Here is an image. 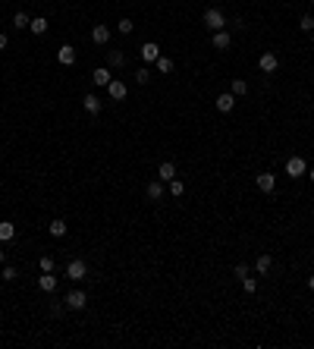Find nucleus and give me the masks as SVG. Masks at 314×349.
I'll return each mask as SVG.
<instances>
[{"instance_id":"1","label":"nucleus","mask_w":314,"mask_h":349,"mask_svg":"<svg viewBox=\"0 0 314 349\" xmlns=\"http://www.w3.org/2000/svg\"><path fill=\"white\" fill-rule=\"evenodd\" d=\"M205 25H208L210 32H220V29L226 25V16L220 13L217 6H210V10H205Z\"/></svg>"},{"instance_id":"2","label":"nucleus","mask_w":314,"mask_h":349,"mask_svg":"<svg viewBox=\"0 0 314 349\" xmlns=\"http://www.w3.org/2000/svg\"><path fill=\"white\" fill-rule=\"evenodd\" d=\"M308 173V164H305V157H289L286 160V176H292V180H299V176H305Z\"/></svg>"},{"instance_id":"3","label":"nucleus","mask_w":314,"mask_h":349,"mask_svg":"<svg viewBox=\"0 0 314 349\" xmlns=\"http://www.w3.org/2000/svg\"><path fill=\"white\" fill-rule=\"evenodd\" d=\"M66 277L70 280H85L88 277V265H85L82 258H72L70 265H66Z\"/></svg>"},{"instance_id":"4","label":"nucleus","mask_w":314,"mask_h":349,"mask_svg":"<svg viewBox=\"0 0 314 349\" xmlns=\"http://www.w3.org/2000/svg\"><path fill=\"white\" fill-rule=\"evenodd\" d=\"M66 309H72V311H82L85 305H88V296L82 293V289H72V293H66Z\"/></svg>"},{"instance_id":"5","label":"nucleus","mask_w":314,"mask_h":349,"mask_svg":"<svg viewBox=\"0 0 314 349\" xmlns=\"http://www.w3.org/2000/svg\"><path fill=\"white\" fill-rule=\"evenodd\" d=\"M258 66H261V73H277V66H279V57L274 54V50H264V54L258 57Z\"/></svg>"},{"instance_id":"6","label":"nucleus","mask_w":314,"mask_h":349,"mask_svg":"<svg viewBox=\"0 0 314 349\" xmlns=\"http://www.w3.org/2000/svg\"><path fill=\"white\" fill-rule=\"evenodd\" d=\"M126 91H129V88H126V82H120V79H110L107 82V98L110 101H123Z\"/></svg>"},{"instance_id":"7","label":"nucleus","mask_w":314,"mask_h":349,"mask_svg":"<svg viewBox=\"0 0 314 349\" xmlns=\"http://www.w3.org/2000/svg\"><path fill=\"white\" fill-rule=\"evenodd\" d=\"M38 286L44 289V293H54V289H57V274H54V271H41Z\"/></svg>"},{"instance_id":"8","label":"nucleus","mask_w":314,"mask_h":349,"mask_svg":"<svg viewBox=\"0 0 314 349\" xmlns=\"http://www.w3.org/2000/svg\"><path fill=\"white\" fill-rule=\"evenodd\" d=\"M233 107H236V95H233V91H223V95H217V110H220V114H230Z\"/></svg>"},{"instance_id":"9","label":"nucleus","mask_w":314,"mask_h":349,"mask_svg":"<svg viewBox=\"0 0 314 349\" xmlns=\"http://www.w3.org/2000/svg\"><path fill=\"white\" fill-rule=\"evenodd\" d=\"M57 60H60V66H72L75 63V47L72 44H63L60 50H57Z\"/></svg>"},{"instance_id":"10","label":"nucleus","mask_w":314,"mask_h":349,"mask_svg":"<svg viewBox=\"0 0 314 349\" xmlns=\"http://www.w3.org/2000/svg\"><path fill=\"white\" fill-rule=\"evenodd\" d=\"M110 35H113V32H110L107 25H95V29H91V41H95V44H110Z\"/></svg>"},{"instance_id":"11","label":"nucleus","mask_w":314,"mask_h":349,"mask_svg":"<svg viewBox=\"0 0 314 349\" xmlns=\"http://www.w3.org/2000/svg\"><path fill=\"white\" fill-rule=\"evenodd\" d=\"M82 107L88 110L91 116H95V114H101V107H104V101H101L98 95H85V98H82Z\"/></svg>"},{"instance_id":"12","label":"nucleus","mask_w":314,"mask_h":349,"mask_svg":"<svg viewBox=\"0 0 314 349\" xmlns=\"http://www.w3.org/2000/svg\"><path fill=\"white\" fill-rule=\"evenodd\" d=\"M157 180H160V183H170V180H176V164H170V160H164V164L157 167Z\"/></svg>"},{"instance_id":"13","label":"nucleus","mask_w":314,"mask_h":349,"mask_svg":"<svg viewBox=\"0 0 314 349\" xmlns=\"http://www.w3.org/2000/svg\"><path fill=\"white\" fill-rule=\"evenodd\" d=\"M157 57H160V47L154 44V41H148V44H141V60H145V63H154Z\"/></svg>"},{"instance_id":"14","label":"nucleus","mask_w":314,"mask_h":349,"mask_svg":"<svg viewBox=\"0 0 314 349\" xmlns=\"http://www.w3.org/2000/svg\"><path fill=\"white\" fill-rule=\"evenodd\" d=\"M110 79H113V76H110V70H107V66H98V70L91 73V82H95V85H101V88H107V82H110Z\"/></svg>"},{"instance_id":"15","label":"nucleus","mask_w":314,"mask_h":349,"mask_svg":"<svg viewBox=\"0 0 314 349\" xmlns=\"http://www.w3.org/2000/svg\"><path fill=\"white\" fill-rule=\"evenodd\" d=\"M274 186H277V176H274V173H261V176H258V189L264 192V195L274 192Z\"/></svg>"},{"instance_id":"16","label":"nucleus","mask_w":314,"mask_h":349,"mask_svg":"<svg viewBox=\"0 0 314 349\" xmlns=\"http://www.w3.org/2000/svg\"><path fill=\"white\" fill-rule=\"evenodd\" d=\"M66 230H70V227H66V220H60V217H57V220H50L47 233L54 236V239H63V236H66Z\"/></svg>"},{"instance_id":"17","label":"nucleus","mask_w":314,"mask_h":349,"mask_svg":"<svg viewBox=\"0 0 314 349\" xmlns=\"http://www.w3.org/2000/svg\"><path fill=\"white\" fill-rule=\"evenodd\" d=\"M230 44H233V35H230V32H223V29L214 32V47H217V50H226Z\"/></svg>"},{"instance_id":"18","label":"nucleus","mask_w":314,"mask_h":349,"mask_svg":"<svg viewBox=\"0 0 314 349\" xmlns=\"http://www.w3.org/2000/svg\"><path fill=\"white\" fill-rule=\"evenodd\" d=\"M145 192H148V198H151V201H160V198H164V183H160V180H151Z\"/></svg>"},{"instance_id":"19","label":"nucleus","mask_w":314,"mask_h":349,"mask_svg":"<svg viewBox=\"0 0 314 349\" xmlns=\"http://www.w3.org/2000/svg\"><path fill=\"white\" fill-rule=\"evenodd\" d=\"M16 236V227L10 224V220H0V242H10Z\"/></svg>"},{"instance_id":"20","label":"nucleus","mask_w":314,"mask_h":349,"mask_svg":"<svg viewBox=\"0 0 314 349\" xmlns=\"http://www.w3.org/2000/svg\"><path fill=\"white\" fill-rule=\"evenodd\" d=\"M270 268H274V258H270V255H258V261H254V271H258V274H267Z\"/></svg>"},{"instance_id":"21","label":"nucleus","mask_w":314,"mask_h":349,"mask_svg":"<svg viewBox=\"0 0 314 349\" xmlns=\"http://www.w3.org/2000/svg\"><path fill=\"white\" fill-rule=\"evenodd\" d=\"M29 29H32V35H44V32H47V19H44V16H35Z\"/></svg>"},{"instance_id":"22","label":"nucleus","mask_w":314,"mask_h":349,"mask_svg":"<svg viewBox=\"0 0 314 349\" xmlns=\"http://www.w3.org/2000/svg\"><path fill=\"white\" fill-rule=\"evenodd\" d=\"M230 91L236 98H242V95H248V82L245 79H233V85H230Z\"/></svg>"},{"instance_id":"23","label":"nucleus","mask_w":314,"mask_h":349,"mask_svg":"<svg viewBox=\"0 0 314 349\" xmlns=\"http://www.w3.org/2000/svg\"><path fill=\"white\" fill-rule=\"evenodd\" d=\"M154 63H157V73H164V76H167V73H173V60H170V57H164V54H160Z\"/></svg>"},{"instance_id":"24","label":"nucleus","mask_w":314,"mask_h":349,"mask_svg":"<svg viewBox=\"0 0 314 349\" xmlns=\"http://www.w3.org/2000/svg\"><path fill=\"white\" fill-rule=\"evenodd\" d=\"M13 25H16V29H29V25H32V16H29V13H16V16H13Z\"/></svg>"},{"instance_id":"25","label":"nucleus","mask_w":314,"mask_h":349,"mask_svg":"<svg viewBox=\"0 0 314 349\" xmlns=\"http://www.w3.org/2000/svg\"><path fill=\"white\" fill-rule=\"evenodd\" d=\"M182 192H185V186H182V180H170V195H173V198H179Z\"/></svg>"},{"instance_id":"26","label":"nucleus","mask_w":314,"mask_h":349,"mask_svg":"<svg viewBox=\"0 0 314 349\" xmlns=\"http://www.w3.org/2000/svg\"><path fill=\"white\" fill-rule=\"evenodd\" d=\"M54 265H57L54 255H41V261H38V268H41V271H54Z\"/></svg>"},{"instance_id":"27","label":"nucleus","mask_w":314,"mask_h":349,"mask_svg":"<svg viewBox=\"0 0 314 349\" xmlns=\"http://www.w3.org/2000/svg\"><path fill=\"white\" fill-rule=\"evenodd\" d=\"M107 60H110V66H123V63H126V57L120 54V50H110V54H107Z\"/></svg>"},{"instance_id":"28","label":"nucleus","mask_w":314,"mask_h":349,"mask_svg":"<svg viewBox=\"0 0 314 349\" xmlns=\"http://www.w3.org/2000/svg\"><path fill=\"white\" fill-rule=\"evenodd\" d=\"M135 82H139V85H148V82H151V73L145 70V66H141V70H135Z\"/></svg>"},{"instance_id":"29","label":"nucleus","mask_w":314,"mask_h":349,"mask_svg":"<svg viewBox=\"0 0 314 349\" xmlns=\"http://www.w3.org/2000/svg\"><path fill=\"white\" fill-rule=\"evenodd\" d=\"M299 29H302V32H314V16H302V19H299Z\"/></svg>"},{"instance_id":"30","label":"nucleus","mask_w":314,"mask_h":349,"mask_svg":"<svg viewBox=\"0 0 314 349\" xmlns=\"http://www.w3.org/2000/svg\"><path fill=\"white\" fill-rule=\"evenodd\" d=\"M242 289H245V293H258V280H254V277H245V280H242Z\"/></svg>"},{"instance_id":"31","label":"nucleus","mask_w":314,"mask_h":349,"mask_svg":"<svg viewBox=\"0 0 314 349\" xmlns=\"http://www.w3.org/2000/svg\"><path fill=\"white\" fill-rule=\"evenodd\" d=\"M116 29H120V35H132V19H120V25H116Z\"/></svg>"},{"instance_id":"32","label":"nucleus","mask_w":314,"mask_h":349,"mask_svg":"<svg viewBox=\"0 0 314 349\" xmlns=\"http://www.w3.org/2000/svg\"><path fill=\"white\" fill-rule=\"evenodd\" d=\"M0 277H3L6 283H10V280H16V277H19V271H16L13 265H6V268H3V274H0Z\"/></svg>"},{"instance_id":"33","label":"nucleus","mask_w":314,"mask_h":349,"mask_svg":"<svg viewBox=\"0 0 314 349\" xmlns=\"http://www.w3.org/2000/svg\"><path fill=\"white\" fill-rule=\"evenodd\" d=\"M233 274L239 277V280H245V277H248V265H242V261H239V265L233 268Z\"/></svg>"},{"instance_id":"34","label":"nucleus","mask_w":314,"mask_h":349,"mask_svg":"<svg viewBox=\"0 0 314 349\" xmlns=\"http://www.w3.org/2000/svg\"><path fill=\"white\" fill-rule=\"evenodd\" d=\"M63 309H66V302H54V305H50V314H57V318H60Z\"/></svg>"},{"instance_id":"35","label":"nucleus","mask_w":314,"mask_h":349,"mask_svg":"<svg viewBox=\"0 0 314 349\" xmlns=\"http://www.w3.org/2000/svg\"><path fill=\"white\" fill-rule=\"evenodd\" d=\"M6 47V35H3V32H0V50H3Z\"/></svg>"},{"instance_id":"36","label":"nucleus","mask_w":314,"mask_h":349,"mask_svg":"<svg viewBox=\"0 0 314 349\" xmlns=\"http://www.w3.org/2000/svg\"><path fill=\"white\" fill-rule=\"evenodd\" d=\"M308 289H311V293H314V274L308 277Z\"/></svg>"},{"instance_id":"37","label":"nucleus","mask_w":314,"mask_h":349,"mask_svg":"<svg viewBox=\"0 0 314 349\" xmlns=\"http://www.w3.org/2000/svg\"><path fill=\"white\" fill-rule=\"evenodd\" d=\"M308 180H311V183H314V167H311V170H308Z\"/></svg>"},{"instance_id":"38","label":"nucleus","mask_w":314,"mask_h":349,"mask_svg":"<svg viewBox=\"0 0 314 349\" xmlns=\"http://www.w3.org/2000/svg\"><path fill=\"white\" fill-rule=\"evenodd\" d=\"M0 265H3V249H0Z\"/></svg>"},{"instance_id":"39","label":"nucleus","mask_w":314,"mask_h":349,"mask_svg":"<svg viewBox=\"0 0 314 349\" xmlns=\"http://www.w3.org/2000/svg\"><path fill=\"white\" fill-rule=\"evenodd\" d=\"M311 41H314V32H311Z\"/></svg>"}]
</instances>
